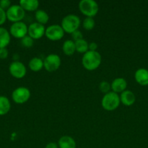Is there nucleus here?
I'll list each match as a JSON object with an SVG mask.
<instances>
[{
  "mask_svg": "<svg viewBox=\"0 0 148 148\" xmlns=\"http://www.w3.org/2000/svg\"><path fill=\"white\" fill-rule=\"evenodd\" d=\"M82 65L86 70L93 71L100 66L102 62V56L98 51H89L84 53L82 57Z\"/></svg>",
  "mask_w": 148,
  "mask_h": 148,
  "instance_id": "f257e3e1",
  "label": "nucleus"
},
{
  "mask_svg": "<svg viewBox=\"0 0 148 148\" xmlns=\"http://www.w3.org/2000/svg\"><path fill=\"white\" fill-rule=\"evenodd\" d=\"M120 103V95L113 91L104 94L101 101L102 106L107 111H115L118 108Z\"/></svg>",
  "mask_w": 148,
  "mask_h": 148,
  "instance_id": "f03ea898",
  "label": "nucleus"
},
{
  "mask_svg": "<svg viewBox=\"0 0 148 148\" xmlns=\"http://www.w3.org/2000/svg\"><path fill=\"white\" fill-rule=\"evenodd\" d=\"M81 25V20L78 15L74 14H69L65 16L61 21V27L63 30L68 33H73L78 30Z\"/></svg>",
  "mask_w": 148,
  "mask_h": 148,
  "instance_id": "7ed1b4c3",
  "label": "nucleus"
},
{
  "mask_svg": "<svg viewBox=\"0 0 148 148\" xmlns=\"http://www.w3.org/2000/svg\"><path fill=\"white\" fill-rule=\"evenodd\" d=\"M78 9L85 16L93 17L98 13L99 5L94 0H81L78 3Z\"/></svg>",
  "mask_w": 148,
  "mask_h": 148,
  "instance_id": "20e7f679",
  "label": "nucleus"
},
{
  "mask_svg": "<svg viewBox=\"0 0 148 148\" xmlns=\"http://www.w3.org/2000/svg\"><path fill=\"white\" fill-rule=\"evenodd\" d=\"M7 19L12 23L22 21L26 14V11L20 6V4H12L8 10H6Z\"/></svg>",
  "mask_w": 148,
  "mask_h": 148,
  "instance_id": "39448f33",
  "label": "nucleus"
},
{
  "mask_svg": "<svg viewBox=\"0 0 148 148\" xmlns=\"http://www.w3.org/2000/svg\"><path fill=\"white\" fill-rule=\"evenodd\" d=\"M61 65V58L59 55L50 53L44 59V67L47 72H53L57 70Z\"/></svg>",
  "mask_w": 148,
  "mask_h": 148,
  "instance_id": "423d86ee",
  "label": "nucleus"
},
{
  "mask_svg": "<svg viewBox=\"0 0 148 148\" xmlns=\"http://www.w3.org/2000/svg\"><path fill=\"white\" fill-rule=\"evenodd\" d=\"M30 97V91L26 87H18L12 92L13 101L17 104H23L27 102Z\"/></svg>",
  "mask_w": 148,
  "mask_h": 148,
  "instance_id": "0eeeda50",
  "label": "nucleus"
},
{
  "mask_svg": "<svg viewBox=\"0 0 148 148\" xmlns=\"http://www.w3.org/2000/svg\"><path fill=\"white\" fill-rule=\"evenodd\" d=\"M65 31L63 30L61 25L57 24L51 25L48 26L45 30V36L52 41L59 40L63 38Z\"/></svg>",
  "mask_w": 148,
  "mask_h": 148,
  "instance_id": "6e6552de",
  "label": "nucleus"
},
{
  "mask_svg": "<svg viewBox=\"0 0 148 148\" xmlns=\"http://www.w3.org/2000/svg\"><path fill=\"white\" fill-rule=\"evenodd\" d=\"M9 72L13 77L21 79L26 76L27 69L23 62L20 61H14L9 66Z\"/></svg>",
  "mask_w": 148,
  "mask_h": 148,
  "instance_id": "1a4fd4ad",
  "label": "nucleus"
},
{
  "mask_svg": "<svg viewBox=\"0 0 148 148\" xmlns=\"http://www.w3.org/2000/svg\"><path fill=\"white\" fill-rule=\"evenodd\" d=\"M28 26L23 22L13 23L10 27V33L16 38L22 39L28 35Z\"/></svg>",
  "mask_w": 148,
  "mask_h": 148,
  "instance_id": "9d476101",
  "label": "nucleus"
},
{
  "mask_svg": "<svg viewBox=\"0 0 148 148\" xmlns=\"http://www.w3.org/2000/svg\"><path fill=\"white\" fill-rule=\"evenodd\" d=\"M45 30H46V28L44 25L35 22L29 25L28 27V35L31 37L33 40H36V39L41 38L44 36Z\"/></svg>",
  "mask_w": 148,
  "mask_h": 148,
  "instance_id": "9b49d317",
  "label": "nucleus"
},
{
  "mask_svg": "<svg viewBox=\"0 0 148 148\" xmlns=\"http://www.w3.org/2000/svg\"><path fill=\"white\" fill-rule=\"evenodd\" d=\"M110 85H111L112 91L118 94L126 90V87H127V82L124 78L117 77L113 79Z\"/></svg>",
  "mask_w": 148,
  "mask_h": 148,
  "instance_id": "f8f14e48",
  "label": "nucleus"
},
{
  "mask_svg": "<svg viewBox=\"0 0 148 148\" xmlns=\"http://www.w3.org/2000/svg\"><path fill=\"white\" fill-rule=\"evenodd\" d=\"M120 103L126 106H131L136 101V96L131 90H126L120 95Z\"/></svg>",
  "mask_w": 148,
  "mask_h": 148,
  "instance_id": "ddd939ff",
  "label": "nucleus"
},
{
  "mask_svg": "<svg viewBox=\"0 0 148 148\" xmlns=\"http://www.w3.org/2000/svg\"><path fill=\"white\" fill-rule=\"evenodd\" d=\"M134 78L136 82L140 85H148V70L145 68H139L135 72Z\"/></svg>",
  "mask_w": 148,
  "mask_h": 148,
  "instance_id": "4468645a",
  "label": "nucleus"
},
{
  "mask_svg": "<svg viewBox=\"0 0 148 148\" xmlns=\"http://www.w3.org/2000/svg\"><path fill=\"white\" fill-rule=\"evenodd\" d=\"M59 148H76V143L72 137L65 135L61 137L58 140Z\"/></svg>",
  "mask_w": 148,
  "mask_h": 148,
  "instance_id": "2eb2a0df",
  "label": "nucleus"
},
{
  "mask_svg": "<svg viewBox=\"0 0 148 148\" xmlns=\"http://www.w3.org/2000/svg\"><path fill=\"white\" fill-rule=\"evenodd\" d=\"M19 4L25 11L33 12L38 10L39 2L38 0H20Z\"/></svg>",
  "mask_w": 148,
  "mask_h": 148,
  "instance_id": "dca6fc26",
  "label": "nucleus"
},
{
  "mask_svg": "<svg viewBox=\"0 0 148 148\" xmlns=\"http://www.w3.org/2000/svg\"><path fill=\"white\" fill-rule=\"evenodd\" d=\"M11 35L5 27H0V49L6 48L10 43Z\"/></svg>",
  "mask_w": 148,
  "mask_h": 148,
  "instance_id": "f3484780",
  "label": "nucleus"
},
{
  "mask_svg": "<svg viewBox=\"0 0 148 148\" xmlns=\"http://www.w3.org/2000/svg\"><path fill=\"white\" fill-rule=\"evenodd\" d=\"M29 69L35 72H39L44 67V60L39 57H33L28 62Z\"/></svg>",
  "mask_w": 148,
  "mask_h": 148,
  "instance_id": "a211bd4d",
  "label": "nucleus"
},
{
  "mask_svg": "<svg viewBox=\"0 0 148 148\" xmlns=\"http://www.w3.org/2000/svg\"><path fill=\"white\" fill-rule=\"evenodd\" d=\"M11 108V103L8 98L4 95H0V116L7 114Z\"/></svg>",
  "mask_w": 148,
  "mask_h": 148,
  "instance_id": "6ab92c4d",
  "label": "nucleus"
},
{
  "mask_svg": "<svg viewBox=\"0 0 148 148\" xmlns=\"http://www.w3.org/2000/svg\"><path fill=\"white\" fill-rule=\"evenodd\" d=\"M62 49L63 53L67 56H72L75 51V42L73 40H66L62 44Z\"/></svg>",
  "mask_w": 148,
  "mask_h": 148,
  "instance_id": "aec40b11",
  "label": "nucleus"
},
{
  "mask_svg": "<svg viewBox=\"0 0 148 148\" xmlns=\"http://www.w3.org/2000/svg\"><path fill=\"white\" fill-rule=\"evenodd\" d=\"M35 18H36L37 23L44 25L49 21V16L45 10L38 9L35 12Z\"/></svg>",
  "mask_w": 148,
  "mask_h": 148,
  "instance_id": "412c9836",
  "label": "nucleus"
},
{
  "mask_svg": "<svg viewBox=\"0 0 148 148\" xmlns=\"http://www.w3.org/2000/svg\"><path fill=\"white\" fill-rule=\"evenodd\" d=\"M75 51L81 53H85L89 51V43L85 39H81L75 41Z\"/></svg>",
  "mask_w": 148,
  "mask_h": 148,
  "instance_id": "4be33fe9",
  "label": "nucleus"
},
{
  "mask_svg": "<svg viewBox=\"0 0 148 148\" xmlns=\"http://www.w3.org/2000/svg\"><path fill=\"white\" fill-rule=\"evenodd\" d=\"M83 27L86 30H91L95 26V21L93 17H86L82 23Z\"/></svg>",
  "mask_w": 148,
  "mask_h": 148,
  "instance_id": "5701e85b",
  "label": "nucleus"
},
{
  "mask_svg": "<svg viewBox=\"0 0 148 148\" xmlns=\"http://www.w3.org/2000/svg\"><path fill=\"white\" fill-rule=\"evenodd\" d=\"M99 89L101 91L102 93H107V92H110L111 90V85L107 81H102L99 85Z\"/></svg>",
  "mask_w": 148,
  "mask_h": 148,
  "instance_id": "b1692460",
  "label": "nucleus"
},
{
  "mask_svg": "<svg viewBox=\"0 0 148 148\" xmlns=\"http://www.w3.org/2000/svg\"><path fill=\"white\" fill-rule=\"evenodd\" d=\"M34 43V40L31 37L27 35L21 39V44L26 48H30Z\"/></svg>",
  "mask_w": 148,
  "mask_h": 148,
  "instance_id": "393cba45",
  "label": "nucleus"
},
{
  "mask_svg": "<svg viewBox=\"0 0 148 148\" xmlns=\"http://www.w3.org/2000/svg\"><path fill=\"white\" fill-rule=\"evenodd\" d=\"M71 37H72V40H73L74 42L76 41V40H81V39H83V34L80 30H77L75 31H74L73 33H71Z\"/></svg>",
  "mask_w": 148,
  "mask_h": 148,
  "instance_id": "a878e982",
  "label": "nucleus"
},
{
  "mask_svg": "<svg viewBox=\"0 0 148 148\" xmlns=\"http://www.w3.org/2000/svg\"><path fill=\"white\" fill-rule=\"evenodd\" d=\"M7 14H6V10H3L0 7V26L2 25L7 20Z\"/></svg>",
  "mask_w": 148,
  "mask_h": 148,
  "instance_id": "bb28decb",
  "label": "nucleus"
},
{
  "mask_svg": "<svg viewBox=\"0 0 148 148\" xmlns=\"http://www.w3.org/2000/svg\"><path fill=\"white\" fill-rule=\"evenodd\" d=\"M11 5V1L10 0H0V7L3 10H8Z\"/></svg>",
  "mask_w": 148,
  "mask_h": 148,
  "instance_id": "cd10ccee",
  "label": "nucleus"
},
{
  "mask_svg": "<svg viewBox=\"0 0 148 148\" xmlns=\"http://www.w3.org/2000/svg\"><path fill=\"white\" fill-rule=\"evenodd\" d=\"M9 52L7 48H2L0 49V59H7L8 56Z\"/></svg>",
  "mask_w": 148,
  "mask_h": 148,
  "instance_id": "c85d7f7f",
  "label": "nucleus"
},
{
  "mask_svg": "<svg viewBox=\"0 0 148 148\" xmlns=\"http://www.w3.org/2000/svg\"><path fill=\"white\" fill-rule=\"evenodd\" d=\"M98 45L95 42H91L89 43V50L92 51H97Z\"/></svg>",
  "mask_w": 148,
  "mask_h": 148,
  "instance_id": "c756f323",
  "label": "nucleus"
},
{
  "mask_svg": "<svg viewBox=\"0 0 148 148\" xmlns=\"http://www.w3.org/2000/svg\"><path fill=\"white\" fill-rule=\"evenodd\" d=\"M45 148H59V147H58L57 143H55V142H50L46 144Z\"/></svg>",
  "mask_w": 148,
  "mask_h": 148,
  "instance_id": "7c9ffc66",
  "label": "nucleus"
}]
</instances>
